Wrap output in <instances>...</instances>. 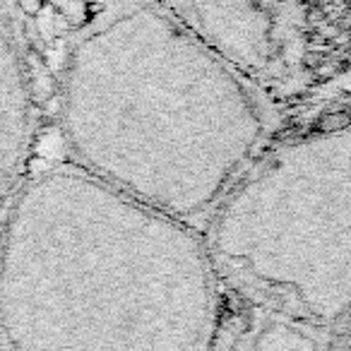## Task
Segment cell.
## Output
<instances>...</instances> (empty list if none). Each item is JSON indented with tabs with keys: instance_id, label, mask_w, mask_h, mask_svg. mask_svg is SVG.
Segmentation results:
<instances>
[{
	"instance_id": "obj_1",
	"label": "cell",
	"mask_w": 351,
	"mask_h": 351,
	"mask_svg": "<svg viewBox=\"0 0 351 351\" xmlns=\"http://www.w3.org/2000/svg\"><path fill=\"white\" fill-rule=\"evenodd\" d=\"M58 121L73 166L186 224L219 207L267 128L253 80L164 0H111L80 29Z\"/></svg>"
},
{
	"instance_id": "obj_2",
	"label": "cell",
	"mask_w": 351,
	"mask_h": 351,
	"mask_svg": "<svg viewBox=\"0 0 351 351\" xmlns=\"http://www.w3.org/2000/svg\"><path fill=\"white\" fill-rule=\"evenodd\" d=\"M212 245L315 308L351 298V123L260 156L212 212Z\"/></svg>"
},
{
	"instance_id": "obj_3",
	"label": "cell",
	"mask_w": 351,
	"mask_h": 351,
	"mask_svg": "<svg viewBox=\"0 0 351 351\" xmlns=\"http://www.w3.org/2000/svg\"><path fill=\"white\" fill-rule=\"evenodd\" d=\"M169 5L248 80L272 75L289 56L291 34L282 0H176Z\"/></svg>"
},
{
	"instance_id": "obj_4",
	"label": "cell",
	"mask_w": 351,
	"mask_h": 351,
	"mask_svg": "<svg viewBox=\"0 0 351 351\" xmlns=\"http://www.w3.org/2000/svg\"><path fill=\"white\" fill-rule=\"evenodd\" d=\"M32 147V89L17 44L0 25V195L17 183Z\"/></svg>"
}]
</instances>
